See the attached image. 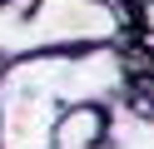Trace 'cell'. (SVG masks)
<instances>
[{
    "label": "cell",
    "mask_w": 154,
    "mask_h": 149,
    "mask_svg": "<svg viewBox=\"0 0 154 149\" xmlns=\"http://www.w3.org/2000/svg\"><path fill=\"white\" fill-rule=\"evenodd\" d=\"M129 5L119 0H0V60L104 50L129 35Z\"/></svg>",
    "instance_id": "7a4b0ae2"
},
{
    "label": "cell",
    "mask_w": 154,
    "mask_h": 149,
    "mask_svg": "<svg viewBox=\"0 0 154 149\" xmlns=\"http://www.w3.org/2000/svg\"><path fill=\"white\" fill-rule=\"evenodd\" d=\"M129 85L134 79L119 45L10 60L0 65V149H50L65 109L119 99Z\"/></svg>",
    "instance_id": "6da1fadb"
},
{
    "label": "cell",
    "mask_w": 154,
    "mask_h": 149,
    "mask_svg": "<svg viewBox=\"0 0 154 149\" xmlns=\"http://www.w3.org/2000/svg\"><path fill=\"white\" fill-rule=\"evenodd\" d=\"M119 5H144V0H119Z\"/></svg>",
    "instance_id": "5b68a950"
},
{
    "label": "cell",
    "mask_w": 154,
    "mask_h": 149,
    "mask_svg": "<svg viewBox=\"0 0 154 149\" xmlns=\"http://www.w3.org/2000/svg\"><path fill=\"white\" fill-rule=\"evenodd\" d=\"M139 30H144V45H154V0L139 5Z\"/></svg>",
    "instance_id": "277c9868"
},
{
    "label": "cell",
    "mask_w": 154,
    "mask_h": 149,
    "mask_svg": "<svg viewBox=\"0 0 154 149\" xmlns=\"http://www.w3.org/2000/svg\"><path fill=\"white\" fill-rule=\"evenodd\" d=\"M109 134V109L104 104H75L55 119L50 149H100Z\"/></svg>",
    "instance_id": "3957f363"
}]
</instances>
